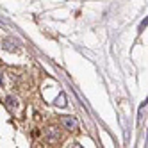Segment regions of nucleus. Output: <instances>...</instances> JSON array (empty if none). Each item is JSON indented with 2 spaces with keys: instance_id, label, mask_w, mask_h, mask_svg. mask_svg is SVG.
I'll return each instance as SVG.
<instances>
[{
  "instance_id": "nucleus-3",
  "label": "nucleus",
  "mask_w": 148,
  "mask_h": 148,
  "mask_svg": "<svg viewBox=\"0 0 148 148\" xmlns=\"http://www.w3.org/2000/svg\"><path fill=\"white\" fill-rule=\"evenodd\" d=\"M2 48L7 50V52H14V50L18 48V39H14V38L4 39V41H2Z\"/></svg>"
},
{
  "instance_id": "nucleus-4",
  "label": "nucleus",
  "mask_w": 148,
  "mask_h": 148,
  "mask_svg": "<svg viewBox=\"0 0 148 148\" xmlns=\"http://www.w3.org/2000/svg\"><path fill=\"white\" fill-rule=\"evenodd\" d=\"M5 105H7L9 111H14V109L18 107V98H14V97H7V98H5Z\"/></svg>"
},
{
  "instance_id": "nucleus-6",
  "label": "nucleus",
  "mask_w": 148,
  "mask_h": 148,
  "mask_svg": "<svg viewBox=\"0 0 148 148\" xmlns=\"http://www.w3.org/2000/svg\"><path fill=\"white\" fill-rule=\"evenodd\" d=\"M0 84H2V73H0Z\"/></svg>"
},
{
  "instance_id": "nucleus-1",
  "label": "nucleus",
  "mask_w": 148,
  "mask_h": 148,
  "mask_svg": "<svg viewBox=\"0 0 148 148\" xmlns=\"http://www.w3.org/2000/svg\"><path fill=\"white\" fill-rule=\"evenodd\" d=\"M61 125L64 127L66 130H70V132H77L79 130V120L75 118V116H62Z\"/></svg>"
},
{
  "instance_id": "nucleus-5",
  "label": "nucleus",
  "mask_w": 148,
  "mask_h": 148,
  "mask_svg": "<svg viewBox=\"0 0 148 148\" xmlns=\"http://www.w3.org/2000/svg\"><path fill=\"white\" fill-rule=\"evenodd\" d=\"M54 103L59 105V107H66V95H64V93H61V95H59V98H57Z\"/></svg>"
},
{
  "instance_id": "nucleus-2",
  "label": "nucleus",
  "mask_w": 148,
  "mask_h": 148,
  "mask_svg": "<svg viewBox=\"0 0 148 148\" xmlns=\"http://www.w3.org/2000/svg\"><path fill=\"white\" fill-rule=\"evenodd\" d=\"M45 137H47L48 143H57L61 139V134H59V130L56 127H50V129H47V132H45Z\"/></svg>"
}]
</instances>
